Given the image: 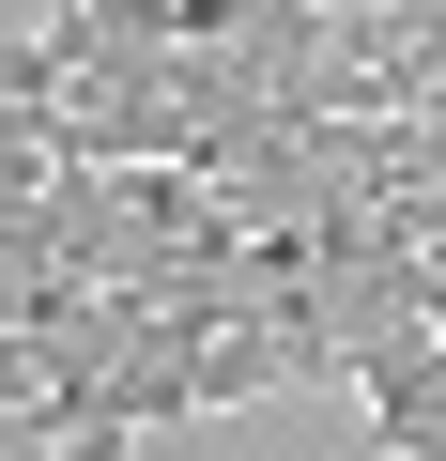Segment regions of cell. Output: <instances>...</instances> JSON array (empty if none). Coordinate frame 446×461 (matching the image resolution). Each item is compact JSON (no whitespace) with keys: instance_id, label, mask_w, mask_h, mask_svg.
I'll use <instances>...</instances> for the list:
<instances>
[{"instance_id":"6da1fadb","label":"cell","mask_w":446,"mask_h":461,"mask_svg":"<svg viewBox=\"0 0 446 461\" xmlns=\"http://www.w3.org/2000/svg\"><path fill=\"white\" fill-rule=\"evenodd\" d=\"M262 384H308L293 339H278V308H247V323H215V339H200V415H232V400H262Z\"/></svg>"},{"instance_id":"7a4b0ae2","label":"cell","mask_w":446,"mask_h":461,"mask_svg":"<svg viewBox=\"0 0 446 461\" xmlns=\"http://www.w3.org/2000/svg\"><path fill=\"white\" fill-rule=\"evenodd\" d=\"M62 16H77V0H62Z\"/></svg>"}]
</instances>
